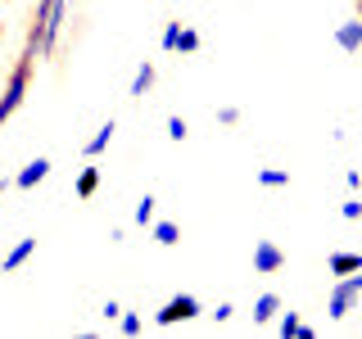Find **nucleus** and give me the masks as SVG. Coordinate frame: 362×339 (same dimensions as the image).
Returning a JSON list of instances; mask_svg holds the SVG:
<instances>
[{
  "label": "nucleus",
  "mask_w": 362,
  "mask_h": 339,
  "mask_svg": "<svg viewBox=\"0 0 362 339\" xmlns=\"http://www.w3.org/2000/svg\"><path fill=\"white\" fill-rule=\"evenodd\" d=\"M68 23V0H37V14H32V28H28V50L32 59H50L54 45H59V32Z\"/></svg>",
  "instance_id": "nucleus-1"
},
{
  "label": "nucleus",
  "mask_w": 362,
  "mask_h": 339,
  "mask_svg": "<svg viewBox=\"0 0 362 339\" xmlns=\"http://www.w3.org/2000/svg\"><path fill=\"white\" fill-rule=\"evenodd\" d=\"M32 54H23V59L9 68V82H5V90H0V122H9L14 113L23 109V100H28V86H32Z\"/></svg>",
  "instance_id": "nucleus-2"
},
{
  "label": "nucleus",
  "mask_w": 362,
  "mask_h": 339,
  "mask_svg": "<svg viewBox=\"0 0 362 339\" xmlns=\"http://www.w3.org/2000/svg\"><path fill=\"white\" fill-rule=\"evenodd\" d=\"M358 303H362V271H349V276H339L331 285V294H326V316H331V321H344Z\"/></svg>",
  "instance_id": "nucleus-3"
},
{
  "label": "nucleus",
  "mask_w": 362,
  "mask_h": 339,
  "mask_svg": "<svg viewBox=\"0 0 362 339\" xmlns=\"http://www.w3.org/2000/svg\"><path fill=\"white\" fill-rule=\"evenodd\" d=\"M199 312H204V308H199L195 294H173V299H168L163 308H158L154 321H158V326H177V321H195Z\"/></svg>",
  "instance_id": "nucleus-4"
},
{
  "label": "nucleus",
  "mask_w": 362,
  "mask_h": 339,
  "mask_svg": "<svg viewBox=\"0 0 362 339\" xmlns=\"http://www.w3.org/2000/svg\"><path fill=\"white\" fill-rule=\"evenodd\" d=\"M281 267H286V254H281L272 240H258L254 244V271L258 276H272V271H281Z\"/></svg>",
  "instance_id": "nucleus-5"
},
{
  "label": "nucleus",
  "mask_w": 362,
  "mask_h": 339,
  "mask_svg": "<svg viewBox=\"0 0 362 339\" xmlns=\"http://www.w3.org/2000/svg\"><path fill=\"white\" fill-rule=\"evenodd\" d=\"M335 45H339V50H349V54L362 50V14L349 18V23H339V28H335Z\"/></svg>",
  "instance_id": "nucleus-6"
},
{
  "label": "nucleus",
  "mask_w": 362,
  "mask_h": 339,
  "mask_svg": "<svg viewBox=\"0 0 362 339\" xmlns=\"http://www.w3.org/2000/svg\"><path fill=\"white\" fill-rule=\"evenodd\" d=\"M50 167H54L50 158H32V163H28V167H23V172L14 177V186H18V190H32V186H41V181L50 177Z\"/></svg>",
  "instance_id": "nucleus-7"
},
{
  "label": "nucleus",
  "mask_w": 362,
  "mask_h": 339,
  "mask_svg": "<svg viewBox=\"0 0 362 339\" xmlns=\"http://www.w3.org/2000/svg\"><path fill=\"white\" fill-rule=\"evenodd\" d=\"M113 131H118V122H113V118H109V122H105V127H100V131H95V136H90V141L82 145V154H86V158H100V154H105V150H109V141H113Z\"/></svg>",
  "instance_id": "nucleus-8"
},
{
  "label": "nucleus",
  "mask_w": 362,
  "mask_h": 339,
  "mask_svg": "<svg viewBox=\"0 0 362 339\" xmlns=\"http://www.w3.org/2000/svg\"><path fill=\"white\" fill-rule=\"evenodd\" d=\"M276 312H281V299H276V294H258V299H254V326L276 321Z\"/></svg>",
  "instance_id": "nucleus-9"
},
{
  "label": "nucleus",
  "mask_w": 362,
  "mask_h": 339,
  "mask_svg": "<svg viewBox=\"0 0 362 339\" xmlns=\"http://www.w3.org/2000/svg\"><path fill=\"white\" fill-rule=\"evenodd\" d=\"M32 254H37V235H28V240H18L14 249H9V254H5V271H18Z\"/></svg>",
  "instance_id": "nucleus-10"
},
{
  "label": "nucleus",
  "mask_w": 362,
  "mask_h": 339,
  "mask_svg": "<svg viewBox=\"0 0 362 339\" xmlns=\"http://www.w3.org/2000/svg\"><path fill=\"white\" fill-rule=\"evenodd\" d=\"M73 190H77V199H90L100 190V167H82L77 181H73Z\"/></svg>",
  "instance_id": "nucleus-11"
},
{
  "label": "nucleus",
  "mask_w": 362,
  "mask_h": 339,
  "mask_svg": "<svg viewBox=\"0 0 362 339\" xmlns=\"http://www.w3.org/2000/svg\"><path fill=\"white\" fill-rule=\"evenodd\" d=\"M154 77H158V73H154V64H150V59H145L141 68H136V77H132V95H150V86H154Z\"/></svg>",
  "instance_id": "nucleus-12"
},
{
  "label": "nucleus",
  "mask_w": 362,
  "mask_h": 339,
  "mask_svg": "<svg viewBox=\"0 0 362 339\" xmlns=\"http://www.w3.org/2000/svg\"><path fill=\"white\" fill-rule=\"evenodd\" d=\"M362 271V254H331V276H349Z\"/></svg>",
  "instance_id": "nucleus-13"
},
{
  "label": "nucleus",
  "mask_w": 362,
  "mask_h": 339,
  "mask_svg": "<svg viewBox=\"0 0 362 339\" xmlns=\"http://www.w3.org/2000/svg\"><path fill=\"white\" fill-rule=\"evenodd\" d=\"M258 186H263V190H281V186H290V172H286V167H263V172H258Z\"/></svg>",
  "instance_id": "nucleus-14"
},
{
  "label": "nucleus",
  "mask_w": 362,
  "mask_h": 339,
  "mask_svg": "<svg viewBox=\"0 0 362 339\" xmlns=\"http://www.w3.org/2000/svg\"><path fill=\"white\" fill-rule=\"evenodd\" d=\"M154 208H158V199H154V195H141V203H136L132 218L141 222V226H154V222H158V218H154Z\"/></svg>",
  "instance_id": "nucleus-15"
},
{
  "label": "nucleus",
  "mask_w": 362,
  "mask_h": 339,
  "mask_svg": "<svg viewBox=\"0 0 362 339\" xmlns=\"http://www.w3.org/2000/svg\"><path fill=\"white\" fill-rule=\"evenodd\" d=\"M195 50H199V32L181 23V37H177V54H195Z\"/></svg>",
  "instance_id": "nucleus-16"
},
{
  "label": "nucleus",
  "mask_w": 362,
  "mask_h": 339,
  "mask_svg": "<svg viewBox=\"0 0 362 339\" xmlns=\"http://www.w3.org/2000/svg\"><path fill=\"white\" fill-rule=\"evenodd\" d=\"M150 231H154V240H158V244H163V249H173V244H177V235H181V231H177V226H173V222H154V226H150Z\"/></svg>",
  "instance_id": "nucleus-17"
},
{
  "label": "nucleus",
  "mask_w": 362,
  "mask_h": 339,
  "mask_svg": "<svg viewBox=\"0 0 362 339\" xmlns=\"http://www.w3.org/2000/svg\"><path fill=\"white\" fill-rule=\"evenodd\" d=\"M276 331H281V339H294L303 331V321H299V312H281V321H276Z\"/></svg>",
  "instance_id": "nucleus-18"
},
{
  "label": "nucleus",
  "mask_w": 362,
  "mask_h": 339,
  "mask_svg": "<svg viewBox=\"0 0 362 339\" xmlns=\"http://www.w3.org/2000/svg\"><path fill=\"white\" fill-rule=\"evenodd\" d=\"M177 37H181V23L173 18V23H163V32H158V45H163V50H177Z\"/></svg>",
  "instance_id": "nucleus-19"
},
{
  "label": "nucleus",
  "mask_w": 362,
  "mask_h": 339,
  "mask_svg": "<svg viewBox=\"0 0 362 339\" xmlns=\"http://www.w3.org/2000/svg\"><path fill=\"white\" fill-rule=\"evenodd\" d=\"M141 326H145V321H141L136 312H122V316H118V331H122V335H141Z\"/></svg>",
  "instance_id": "nucleus-20"
},
{
  "label": "nucleus",
  "mask_w": 362,
  "mask_h": 339,
  "mask_svg": "<svg viewBox=\"0 0 362 339\" xmlns=\"http://www.w3.org/2000/svg\"><path fill=\"white\" fill-rule=\"evenodd\" d=\"M168 136H173L177 145L186 141V136H190V127H186V118H168Z\"/></svg>",
  "instance_id": "nucleus-21"
},
{
  "label": "nucleus",
  "mask_w": 362,
  "mask_h": 339,
  "mask_svg": "<svg viewBox=\"0 0 362 339\" xmlns=\"http://www.w3.org/2000/svg\"><path fill=\"white\" fill-rule=\"evenodd\" d=\"M218 122H222V127H235V122H240V109H235V105H222L218 109Z\"/></svg>",
  "instance_id": "nucleus-22"
},
{
  "label": "nucleus",
  "mask_w": 362,
  "mask_h": 339,
  "mask_svg": "<svg viewBox=\"0 0 362 339\" xmlns=\"http://www.w3.org/2000/svg\"><path fill=\"white\" fill-rule=\"evenodd\" d=\"M339 213H344V222H358L362 218V199H344V203H339Z\"/></svg>",
  "instance_id": "nucleus-23"
},
{
  "label": "nucleus",
  "mask_w": 362,
  "mask_h": 339,
  "mask_svg": "<svg viewBox=\"0 0 362 339\" xmlns=\"http://www.w3.org/2000/svg\"><path fill=\"white\" fill-rule=\"evenodd\" d=\"M213 316H218V321H231L235 308H231V303H218V308H213Z\"/></svg>",
  "instance_id": "nucleus-24"
},
{
  "label": "nucleus",
  "mask_w": 362,
  "mask_h": 339,
  "mask_svg": "<svg viewBox=\"0 0 362 339\" xmlns=\"http://www.w3.org/2000/svg\"><path fill=\"white\" fill-rule=\"evenodd\" d=\"M344 186H349V190H358V186H362V177H358V167H349V172H344Z\"/></svg>",
  "instance_id": "nucleus-25"
},
{
  "label": "nucleus",
  "mask_w": 362,
  "mask_h": 339,
  "mask_svg": "<svg viewBox=\"0 0 362 339\" xmlns=\"http://www.w3.org/2000/svg\"><path fill=\"white\" fill-rule=\"evenodd\" d=\"M9 186H14V181H9V177H0V195H5V190H9Z\"/></svg>",
  "instance_id": "nucleus-26"
}]
</instances>
